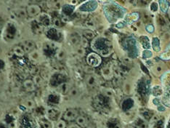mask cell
I'll return each mask as SVG.
<instances>
[{"mask_svg":"<svg viewBox=\"0 0 170 128\" xmlns=\"http://www.w3.org/2000/svg\"><path fill=\"white\" fill-rule=\"evenodd\" d=\"M163 85V96L162 100L167 106H170V71L166 72L165 74L163 75L162 79Z\"/></svg>","mask_w":170,"mask_h":128,"instance_id":"cell-1","label":"cell"},{"mask_svg":"<svg viewBox=\"0 0 170 128\" xmlns=\"http://www.w3.org/2000/svg\"><path fill=\"white\" fill-rule=\"evenodd\" d=\"M126 45H127L129 56L132 58H137L140 53V48L135 38L132 36L127 38L126 40Z\"/></svg>","mask_w":170,"mask_h":128,"instance_id":"cell-2","label":"cell"},{"mask_svg":"<svg viewBox=\"0 0 170 128\" xmlns=\"http://www.w3.org/2000/svg\"><path fill=\"white\" fill-rule=\"evenodd\" d=\"M87 62L91 67H97L101 63L102 59L99 55L95 52H91L87 57Z\"/></svg>","mask_w":170,"mask_h":128,"instance_id":"cell-3","label":"cell"},{"mask_svg":"<svg viewBox=\"0 0 170 128\" xmlns=\"http://www.w3.org/2000/svg\"><path fill=\"white\" fill-rule=\"evenodd\" d=\"M25 9H26L28 16L31 17V18L37 16L42 12V9H41L40 6L36 5V4H32V5H28Z\"/></svg>","mask_w":170,"mask_h":128,"instance_id":"cell-4","label":"cell"},{"mask_svg":"<svg viewBox=\"0 0 170 128\" xmlns=\"http://www.w3.org/2000/svg\"><path fill=\"white\" fill-rule=\"evenodd\" d=\"M79 116L77 110L76 109H69L66 111L63 115V119H64L66 122H73L76 120V118Z\"/></svg>","mask_w":170,"mask_h":128,"instance_id":"cell-5","label":"cell"},{"mask_svg":"<svg viewBox=\"0 0 170 128\" xmlns=\"http://www.w3.org/2000/svg\"><path fill=\"white\" fill-rule=\"evenodd\" d=\"M21 46L22 47L25 53L29 54L31 52L34 50L36 45H35L34 42L32 40H25L23 41V42H21Z\"/></svg>","mask_w":170,"mask_h":128,"instance_id":"cell-6","label":"cell"},{"mask_svg":"<svg viewBox=\"0 0 170 128\" xmlns=\"http://www.w3.org/2000/svg\"><path fill=\"white\" fill-rule=\"evenodd\" d=\"M12 12L17 18H20V19H25L26 17L28 16L26 9L25 8H17V9L13 10Z\"/></svg>","mask_w":170,"mask_h":128,"instance_id":"cell-7","label":"cell"},{"mask_svg":"<svg viewBox=\"0 0 170 128\" xmlns=\"http://www.w3.org/2000/svg\"><path fill=\"white\" fill-rule=\"evenodd\" d=\"M23 87L27 92H33L36 89V85L32 79H25L23 82Z\"/></svg>","mask_w":170,"mask_h":128,"instance_id":"cell-8","label":"cell"},{"mask_svg":"<svg viewBox=\"0 0 170 128\" xmlns=\"http://www.w3.org/2000/svg\"><path fill=\"white\" fill-rule=\"evenodd\" d=\"M21 104L24 106L25 108H26L27 109H34L35 106H36V103H35L34 100H33L32 99L30 98H25L21 101Z\"/></svg>","mask_w":170,"mask_h":128,"instance_id":"cell-9","label":"cell"},{"mask_svg":"<svg viewBox=\"0 0 170 128\" xmlns=\"http://www.w3.org/2000/svg\"><path fill=\"white\" fill-rule=\"evenodd\" d=\"M76 123L79 126H80L81 127L84 128L86 127H87L89 124L88 119H87V117H85L84 116H81V115H79L78 117L76 118Z\"/></svg>","mask_w":170,"mask_h":128,"instance_id":"cell-10","label":"cell"},{"mask_svg":"<svg viewBox=\"0 0 170 128\" xmlns=\"http://www.w3.org/2000/svg\"><path fill=\"white\" fill-rule=\"evenodd\" d=\"M151 47L155 52H159L161 51V41L156 36H154L151 42Z\"/></svg>","mask_w":170,"mask_h":128,"instance_id":"cell-11","label":"cell"},{"mask_svg":"<svg viewBox=\"0 0 170 128\" xmlns=\"http://www.w3.org/2000/svg\"><path fill=\"white\" fill-rule=\"evenodd\" d=\"M140 42L143 47L145 48V50H149L151 48V42L148 36H141L140 37Z\"/></svg>","mask_w":170,"mask_h":128,"instance_id":"cell-12","label":"cell"},{"mask_svg":"<svg viewBox=\"0 0 170 128\" xmlns=\"http://www.w3.org/2000/svg\"><path fill=\"white\" fill-rule=\"evenodd\" d=\"M60 110L58 109H55V108H52V109H49L47 111V116L52 119H55L56 118H58V116L60 115Z\"/></svg>","mask_w":170,"mask_h":128,"instance_id":"cell-13","label":"cell"},{"mask_svg":"<svg viewBox=\"0 0 170 128\" xmlns=\"http://www.w3.org/2000/svg\"><path fill=\"white\" fill-rule=\"evenodd\" d=\"M102 75L106 79H110L113 77V72L109 67H105L102 69Z\"/></svg>","mask_w":170,"mask_h":128,"instance_id":"cell-14","label":"cell"},{"mask_svg":"<svg viewBox=\"0 0 170 128\" xmlns=\"http://www.w3.org/2000/svg\"><path fill=\"white\" fill-rule=\"evenodd\" d=\"M28 57H29V59L31 61H34V62H36L39 60V58H40V55H39V52L36 50H33L32 52H31L30 53L28 54Z\"/></svg>","mask_w":170,"mask_h":128,"instance_id":"cell-15","label":"cell"},{"mask_svg":"<svg viewBox=\"0 0 170 128\" xmlns=\"http://www.w3.org/2000/svg\"><path fill=\"white\" fill-rule=\"evenodd\" d=\"M85 81H86V83L87 84V85L90 87H93L94 86V85H95L96 82H97L95 76H94L93 75L91 74L87 75L86 79H85Z\"/></svg>","mask_w":170,"mask_h":128,"instance_id":"cell-16","label":"cell"},{"mask_svg":"<svg viewBox=\"0 0 170 128\" xmlns=\"http://www.w3.org/2000/svg\"><path fill=\"white\" fill-rule=\"evenodd\" d=\"M13 52L15 55L18 57H23L25 55V51L23 50L22 47L20 45V46H15V47L13 48Z\"/></svg>","mask_w":170,"mask_h":128,"instance_id":"cell-17","label":"cell"},{"mask_svg":"<svg viewBox=\"0 0 170 128\" xmlns=\"http://www.w3.org/2000/svg\"><path fill=\"white\" fill-rule=\"evenodd\" d=\"M158 5L161 10L163 12H167L169 9V4L167 1H158Z\"/></svg>","mask_w":170,"mask_h":128,"instance_id":"cell-18","label":"cell"},{"mask_svg":"<svg viewBox=\"0 0 170 128\" xmlns=\"http://www.w3.org/2000/svg\"><path fill=\"white\" fill-rule=\"evenodd\" d=\"M163 93V89H161V87L160 86H158V85H156V86L154 87L152 89V94L154 95V96H159V95H162Z\"/></svg>","mask_w":170,"mask_h":128,"instance_id":"cell-19","label":"cell"},{"mask_svg":"<svg viewBox=\"0 0 170 128\" xmlns=\"http://www.w3.org/2000/svg\"><path fill=\"white\" fill-rule=\"evenodd\" d=\"M32 80L34 85L37 87H41L44 85V80L40 76H35Z\"/></svg>","mask_w":170,"mask_h":128,"instance_id":"cell-20","label":"cell"},{"mask_svg":"<svg viewBox=\"0 0 170 128\" xmlns=\"http://www.w3.org/2000/svg\"><path fill=\"white\" fill-rule=\"evenodd\" d=\"M84 37H85L87 39H92L95 37V34L91 30H85L83 31Z\"/></svg>","mask_w":170,"mask_h":128,"instance_id":"cell-21","label":"cell"},{"mask_svg":"<svg viewBox=\"0 0 170 128\" xmlns=\"http://www.w3.org/2000/svg\"><path fill=\"white\" fill-rule=\"evenodd\" d=\"M160 58H161V59L164 60L170 59V45H169V46L167 47V48L166 49V50L164 51V53H162L160 55Z\"/></svg>","mask_w":170,"mask_h":128,"instance_id":"cell-22","label":"cell"},{"mask_svg":"<svg viewBox=\"0 0 170 128\" xmlns=\"http://www.w3.org/2000/svg\"><path fill=\"white\" fill-rule=\"evenodd\" d=\"M153 56V52L149 50H145L142 53V58L144 60H148Z\"/></svg>","mask_w":170,"mask_h":128,"instance_id":"cell-23","label":"cell"},{"mask_svg":"<svg viewBox=\"0 0 170 128\" xmlns=\"http://www.w3.org/2000/svg\"><path fill=\"white\" fill-rule=\"evenodd\" d=\"M66 121H65L64 119H59L58 121V122H57L56 124V127H55L56 128H67L68 125H67V123H66Z\"/></svg>","mask_w":170,"mask_h":128,"instance_id":"cell-24","label":"cell"},{"mask_svg":"<svg viewBox=\"0 0 170 128\" xmlns=\"http://www.w3.org/2000/svg\"><path fill=\"white\" fill-rule=\"evenodd\" d=\"M70 41V43L71 45H73V46H77L78 45H79L80 43V39H79V37L76 36H71L69 39Z\"/></svg>","mask_w":170,"mask_h":128,"instance_id":"cell-25","label":"cell"},{"mask_svg":"<svg viewBox=\"0 0 170 128\" xmlns=\"http://www.w3.org/2000/svg\"><path fill=\"white\" fill-rule=\"evenodd\" d=\"M150 9L152 12H157L158 9V3L156 2H151V5H150Z\"/></svg>","mask_w":170,"mask_h":128,"instance_id":"cell-26","label":"cell"},{"mask_svg":"<svg viewBox=\"0 0 170 128\" xmlns=\"http://www.w3.org/2000/svg\"><path fill=\"white\" fill-rule=\"evenodd\" d=\"M65 57H66V52H65L64 50H60L57 53V58L59 60H63L64 59Z\"/></svg>","mask_w":170,"mask_h":128,"instance_id":"cell-27","label":"cell"},{"mask_svg":"<svg viewBox=\"0 0 170 128\" xmlns=\"http://www.w3.org/2000/svg\"><path fill=\"white\" fill-rule=\"evenodd\" d=\"M76 54H77L80 57H84L85 55V49L82 47H79L77 48V50H76Z\"/></svg>","mask_w":170,"mask_h":128,"instance_id":"cell-28","label":"cell"},{"mask_svg":"<svg viewBox=\"0 0 170 128\" xmlns=\"http://www.w3.org/2000/svg\"><path fill=\"white\" fill-rule=\"evenodd\" d=\"M161 39H162V40L165 42H169L170 41V33L169 32H166V33H164V34L162 35V37H161Z\"/></svg>","mask_w":170,"mask_h":128,"instance_id":"cell-29","label":"cell"},{"mask_svg":"<svg viewBox=\"0 0 170 128\" xmlns=\"http://www.w3.org/2000/svg\"><path fill=\"white\" fill-rule=\"evenodd\" d=\"M41 125H42V128H52L51 124L47 120H42Z\"/></svg>","mask_w":170,"mask_h":128,"instance_id":"cell-30","label":"cell"},{"mask_svg":"<svg viewBox=\"0 0 170 128\" xmlns=\"http://www.w3.org/2000/svg\"><path fill=\"white\" fill-rule=\"evenodd\" d=\"M154 29H155V28H154V26L152 24H148V25H146V26H145V30L150 34L154 33Z\"/></svg>","mask_w":170,"mask_h":128,"instance_id":"cell-31","label":"cell"},{"mask_svg":"<svg viewBox=\"0 0 170 128\" xmlns=\"http://www.w3.org/2000/svg\"><path fill=\"white\" fill-rule=\"evenodd\" d=\"M88 39H87L85 37H82V40L80 41V43H81V47H86L88 45Z\"/></svg>","mask_w":170,"mask_h":128,"instance_id":"cell-32","label":"cell"},{"mask_svg":"<svg viewBox=\"0 0 170 128\" xmlns=\"http://www.w3.org/2000/svg\"><path fill=\"white\" fill-rule=\"evenodd\" d=\"M124 90L127 94H130L131 92V85L128 83L125 84L124 87Z\"/></svg>","mask_w":170,"mask_h":128,"instance_id":"cell-33","label":"cell"},{"mask_svg":"<svg viewBox=\"0 0 170 128\" xmlns=\"http://www.w3.org/2000/svg\"><path fill=\"white\" fill-rule=\"evenodd\" d=\"M51 4H52L51 6H52L54 9H60V7H61V4H60V2H52Z\"/></svg>","mask_w":170,"mask_h":128,"instance_id":"cell-34","label":"cell"},{"mask_svg":"<svg viewBox=\"0 0 170 128\" xmlns=\"http://www.w3.org/2000/svg\"><path fill=\"white\" fill-rule=\"evenodd\" d=\"M154 71H155V72L157 74H160L161 73H162L163 69L160 65H157V66H156L154 67Z\"/></svg>","mask_w":170,"mask_h":128,"instance_id":"cell-35","label":"cell"},{"mask_svg":"<svg viewBox=\"0 0 170 128\" xmlns=\"http://www.w3.org/2000/svg\"><path fill=\"white\" fill-rule=\"evenodd\" d=\"M67 128H82V127H81L80 126H79V125H78L76 123H72V124H70L69 125H68Z\"/></svg>","mask_w":170,"mask_h":128,"instance_id":"cell-36","label":"cell"},{"mask_svg":"<svg viewBox=\"0 0 170 128\" xmlns=\"http://www.w3.org/2000/svg\"><path fill=\"white\" fill-rule=\"evenodd\" d=\"M70 95H71V96H76V95H77V90H76V89H73L71 91Z\"/></svg>","mask_w":170,"mask_h":128,"instance_id":"cell-37","label":"cell"},{"mask_svg":"<svg viewBox=\"0 0 170 128\" xmlns=\"http://www.w3.org/2000/svg\"><path fill=\"white\" fill-rule=\"evenodd\" d=\"M54 23H55V25H56V26H58V27H59V26H60V25H61V23H60V21L59 19H56L55 21V22H54Z\"/></svg>","mask_w":170,"mask_h":128,"instance_id":"cell-38","label":"cell"},{"mask_svg":"<svg viewBox=\"0 0 170 128\" xmlns=\"http://www.w3.org/2000/svg\"><path fill=\"white\" fill-rule=\"evenodd\" d=\"M2 24L0 23V32H1V31H2Z\"/></svg>","mask_w":170,"mask_h":128,"instance_id":"cell-39","label":"cell"}]
</instances>
